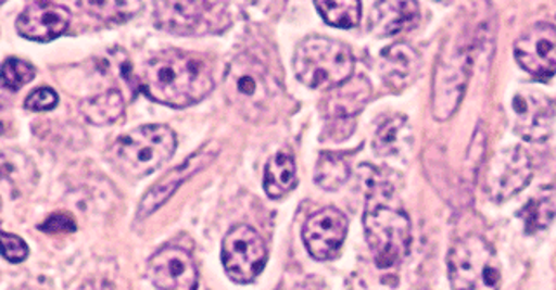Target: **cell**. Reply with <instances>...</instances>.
I'll return each instance as SVG.
<instances>
[{"label":"cell","instance_id":"52a82bcc","mask_svg":"<svg viewBox=\"0 0 556 290\" xmlns=\"http://www.w3.org/2000/svg\"><path fill=\"white\" fill-rule=\"evenodd\" d=\"M469 66V43L465 39L448 40L434 70L431 109L437 121H447L452 113L456 112L465 94Z\"/></svg>","mask_w":556,"mask_h":290},{"label":"cell","instance_id":"8fae6325","mask_svg":"<svg viewBox=\"0 0 556 290\" xmlns=\"http://www.w3.org/2000/svg\"><path fill=\"white\" fill-rule=\"evenodd\" d=\"M148 277L159 290L199 289V269L190 252L167 245L148 261Z\"/></svg>","mask_w":556,"mask_h":290},{"label":"cell","instance_id":"3957f363","mask_svg":"<svg viewBox=\"0 0 556 290\" xmlns=\"http://www.w3.org/2000/svg\"><path fill=\"white\" fill-rule=\"evenodd\" d=\"M176 135L167 126H143L122 135L110 148V161L130 178H143L161 169L176 152Z\"/></svg>","mask_w":556,"mask_h":290},{"label":"cell","instance_id":"5b68a950","mask_svg":"<svg viewBox=\"0 0 556 290\" xmlns=\"http://www.w3.org/2000/svg\"><path fill=\"white\" fill-rule=\"evenodd\" d=\"M364 228L379 268H391L407 256L410 248V219L402 209L370 193L364 213Z\"/></svg>","mask_w":556,"mask_h":290},{"label":"cell","instance_id":"ffe728a7","mask_svg":"<svg viewBox=\"0 0 556 290\" xmlns=\"http://www.w3.org/2000/svg\"><path fill=\"white\" fill-rule=\"evenodd\" d=\"M295 185H298V176H295L294 156L287 152L275 153L266 164L265 182H263L266 196L269 199H280L294 190Z\"/></svg>","mask_w":556,"mask_h":290},{"label":"cell","instance_id":"277c9868","mask_svg":"<svg viewBox=\"0 0 556 290\" xmlns=\"http://www.w3.org/2000/svg\"><path fill=\"white\" fill-rule=\"evenodd\" d=\"M295 75L312 89H336L350 80L355 58L346 43L329 37H308L295 48Z\"/></svg>","mask_w":556,"mask_h":290},{"label":"cell","instance_id":"83f0119b","mask_svg":"<svg viewBox=\"0 0 556 290\" xmlns=\"http://www.w3.org/2000/svg\"><path fill=\"white\" fill-rule=\"evenodd\" d=\"M523 216L527 217V228H529V231L539 230V228H543L552 219V204L547 200H534L532 204L527 205Z\"/></svg>","mask_w":556,"mask_h":290},{"label":"cell","instance_id":"30bf717a","mask_svg":"<svg viewBox=\"0 0 556 290\" xmlns=\"http://www.w3.org/2000/svg\"><path fill=\"white\" fill-rule=\"evenodd\" d=\"M155 23L161 30L200 35L222 28L225 4L219 2H159Z\"/></svg>","mask_w":556,"mask_h":290},{"label":"cell","instance_id":"f1b7e54d","mask_svg":"<svg viewBox=\"0 0 556 290\" xmlns=\"http://www.w3.org/2000/svg\"><path fill=\"white\" fill-rule=\"evenodd\" d=\"M2 256L9 261V263H22L28 257V245L25 240L20 239L17 235L2 234Z\"/></svg>","mask_w":556,"mask_h":290},{"label":"cell","instance_id":"9a60e30c","mask_svg":"<svg viewBox=\"0 0 556 290\" xmlns=\"http://www.w3.org/2000/svg\"><path fill=\"white\" fill-rule=\"evenodd\" d=\"M515 130L526 141L541 143L552 135L555 110L552 101L541 92H518L513 100Z\"/></svg>","mask_w":556,"mask_h":290},{"label":"cell","instance_id":"ba28073f","mask_svg":"<svg viewBox=\"0 0 556 290\" xmlns=\"http://www.w3.org/2000/svg\"><path fill=\"white\" fill-rule=\"evenodd\" d=\"M222 260L226 275L235 283L254 282L268 260L265 240L251 226H233L223 240Z\"/></svg>","mask_w":556,"mask_h":290},{"label":"cell","instance_id":"4fadbf2b","mask_svg":"<svg viewBox=\"0 0 556 290\" xmlns=\"http://www.w3.org/2000/svg\"><path fill=\"white\" fill-rule=\"evenodd\" d=\"M518 65L535 78L556 74V28L549 23H535L515 42Z\"/></svg>","mask_w":556,"mask_h":290},{"label":"cell","instance_id":"f546056e","mask_svg":"<svg viewBox=\"0 0 556 290\" xmlns=\"http://www.w3.org/2000/svg\"><path fill=\"white\" fill-rule=\"evenodd\" d=\"M39 230L49 235L74 234L77 230V225H75L74 217L68 214H54L39 226Z\"/></svg>","mask_w":556,"mask_h":290},{"label":"cell","instance_id":"4316f807","mask_svg":"<svg viewBox=\"0 0 556 290\" xmlns=\"http://www.w3.org/2000/svg\"><path fill=\"white\" fill-rule=\"evenodd\" d=\"M60 103V96L51 87H39L26 98L25 106L31 112H49L56 109Z\"/></svg>","mask_w":556,"mask_h":290},{"label":"cell","instance_id":"484cf974","mask_svg":"<svg viewBox=\"0 0 556 290\" xmlns=\"http://www.w3.org/2000/svg\"><path fill=\"white\" fill-rule=\"evenodd\" d=\"M35 77V68L26 61L17 58H8L2 65V83L11 91L22 89L26 84H30Z\"/></svg>","mask_w":556,"mask_h":290},{"label":"cell","instance_id":"7a4b0ae2","mask_svg":"<svg viewBox=\"0 0 556 290\" xmlns=\"http://www.w3.org/2000/svg\"><path fill=\"white\" fill-rule=\"evenodd\" d=\"M225 87L231 106L252 122L266 121L277 112L282 98L278 78L252 54L235 58L226 74Z\"/></svg>","mask_w":556,"mask_h":290},{"label":"cell","instance_id":"d4e9b609","mask_svg":"<svg viewBox=\"0 0 556 290\" xmlns=\"http://www.w3.org/2000/svg\"><path fill=\"white\" fill-rule=\"evenodd\" d=\"M405 127H407V122L404 117L391 118L387 124H382L376 139H374V150L381 153V155L395 153L404 141L402 135H404Z\"/></svg>","mask_w":556,"mask_h":290},{"label":"cell","instance_id":"6da1fadb","mask_svg":"<svg viewBox=\"0 0 556 290\" xmlns=\"http://www.w3.org/2000/svg\"><path fill=\"white\" fill-rule=\"evenodd\" d=\"M138 86L150 100L170 109H187L214 89L213 72L204 58L169 49L156 52L139 70Z\"/></svg>","mask_w":556,"mask_h":290},{"label":"cell","instance_id":"9c48e42d","mask_svg":"<svg viewBox=\"0 0 556 290\" xmlns=\"http://www.w3.org/2000/svg\"><path fill=\"white\" fill-rule=\"evenodd\" d=\"M532 178V162L520 147L503 148L483 171L482 187L492 202H504L523 190Z\"/></svg>","mask_w":556,"mask_h":290},{"label":"cell","instance_id":"44dd1931","mask_svg":"<svg viewBox=\"0 0 556 290\" xmlns=\"http://www.w3.org/2000/svg\"><path fill=\"white\" fill-rule=\"evenodd\" d=\"M80 109H83V115L87 122H91L94 126H110L124 115L126 104L117 89H109V91L84 100Z\"/></svg>","mask_w":556,"mask_h":290},{"label":"cell","instance_id":"603a6c76","mask_svg":"<svg viewBox=\"0 0 556 290\" xmlns=\"http://www.w3.org/2000/svg\"><path fill=\"white\" fill-rule=\"evenodd\" d=\"M320 16L336 28H353L361 23L362 4L358 0H344V2H315Z\"/></svg>","mask_w":556,"mask_h":290},{"label":"cell","instance_id":"cb8c5ba5","mask_svg":"<svg viewBox=\"0 0 556 290\" xmlns=\"http://www.w3.org/2000/svg\"><path fill=\"white\" fill-rule=\"evenodd\" d=\"M143 2H78V8H84L106 23L127 22L129 17L138 14L143 9Z\"/></svg>","mask_w":556,"mask_h":290},{"label":"cell","instance_id":"ac0fdd59","mask_svg":"<svg viewBox=\"0 0 556 290\" xmlns=\"http://www.w3.org/2000/svg\"><path fill=\"white\" fill-rule=\"evenodd\" d=\"M370 84L365 77L350 78L336 87L326 100L327 115L334 118L353 117L370 100Z\"/></svg>","mask_w":556,"mask_h":290},{"label":"cell","instance_id":"d6986e66","mask_svg":"<svg viewBox=\"0 0 556 290\" xmlns=\"http://www.w3.org/2000/svg\"><path fill=\"white\" fill-rule=\"evenodd\" d=\"M419 20L417 2H378L374 4L370 28L374 34L395 35L414 28Z\"/></svg>","mask_w":556,"mask_h":290},{"label":"cell","instance_id":"2e32d148","mask_svg":"<svg viewBox=\"0 0 556 290\" xmlns=\"http://www.w3.org/2000/svg\"><path fill=\"white\" fill-rule=\"evenodd\" d=\"M68 9L56 2H31L20 14L16 22L17 34L35 42H51L68 30Z\"/></svg>","mask_w":556,"mask_h":290},{"label":"cell","instance_id":"7402d4cb","mask_svg":"<svg viewBox=\"0 0 556 290\" xmlns=\"http://www.w3.org/2000/svg\"><path fill=\"white\" fill-rule=\"evenodd\" d=\"M350 178V167L343 155L339 153H321L318 159L317 169H315V181L324 190L334 191L343 187L346 179Z\"/></svg>","mask_w":556,"mask_h":290},{"label":"cell","instance_id":"8992f818","mask_svg":"<svg viewBox=\"0 0 556 290\" xmlns=\"http://www.w3.org/2000/svg\"><path fill=\"white\" fill-rule=\"evenodd\" d=\"M452 290H500L501 266L494 249L480 235H466L448 251Z\"/></svg>","mask_w":556,"mask_h":290},{"label":"cell","instance_id":"7c38bea8","mask_svg":"<svg viewBox=\"0 0 556 290\" xmlns=\"http://www.w3.org/2000/svg\"><path fill=\"white\" fill-rule=\"evenodd\" d=\"M348 235V217L339 209L326 207L312 214L303 226L304 245L317 261L334 260Z\"/></svg>","mask_w":556,"mask_h":290},{"label":"cell","instance_id":"5bb4252c","mask_svg":"<svg viewBox=\"0 0 556 290\" xmlns=\"http://www.w3.org/2000/svg\"><path fill=\"white\" fill-rule=\"evenodd\" d=\"M217 153H219V147L216 143L205 144V147L200 148L199 152L188 156L181 165L165 174L164 178L159 179L141 200L138 209V219H147L150 214L159 211L176 193L182 182L205 169L216 159Z\"/></svg>","mask_w":556,"mask_h":290},{"label":"cell","instance_id":"e0dca14e","mask_svg":"<svg viewBox=\"0 0 556 290\" xmlns=\"http://www.w3.org/2000/svg\"><path fill=\"white\" fill-rule=\"evenodd\" d=\"M421 68V56L407 43H393L381 54V75L390 86L405 87L413 83Z\"/></svg>","mask_w":556,"mask_h":290}]
</instances>
